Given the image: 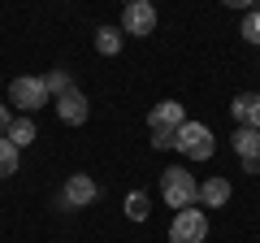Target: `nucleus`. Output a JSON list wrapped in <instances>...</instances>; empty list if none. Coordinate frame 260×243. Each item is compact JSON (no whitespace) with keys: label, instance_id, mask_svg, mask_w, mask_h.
Here are the masks:
<instances>
[{"label":"nucleus","instance_id":"obj_14","mask_svg":"<svg viewBox=\"0 0 260 243\" xmlns=\"http://www.w3.org/2000/svg\"><path fill=\"white\" fill-rule=\"evenodd\" d=\"M148 213H152L148 191H130V196H126V217H130V222H148Z\"/></svg>","mask_w":260,"mask_h":243},{"label":"nucleus","instance_id":"obj_11","mask_svg":"<svg viewBox=\"0 0 260 243\" xmlns=\"http://www.w3.org/2000/svg\"><path fill=\"white\" fill-rule=\"evenodd\" d=\"M230 196H234V187H230V178H221V174H213V178L200 183V204L204 208H225Z\"/></svg>","mask_w":260,"mask_h":243},{"label":"nucleus","instance_id":"obj_8","mask_svg":"<svg viewBox=\"0 0 260 243\" xmlns=\"http://www.w3.org/2000/svg\"><path fill=\"white\" fill-rule=\"evenodd\" d=\"M230 143H234V152H239L243 169H247V174H256V169H260V131H251V126H239Z\"/></svg>","mask_w":260,"mask_h":243},{"label":"nucleus","instance_id":"obj_9","mask_svg":"<svg viewBox=\"0 0 260 243\" xmlns=\"http://www.w3.org/2000/svg\"><path fill=\"white\" fill-rule=\"evenodd\" d=\"M186 122V109L178 100H160V104H152V113H148V126L152 131H169V135H178V126Z\"/></svg>","mask_w":260,"mask_h":243},{"label":"nucleus","instance_id":"obj_3","mask_svg":"<svg viewBox=\"0 0 260 243\" xmlns=\"http://www.w3.org/2000/svg\"><path fill=\"white\" fill-rule=\"evenodd\" d=\"M208 239V213L204 208H178L169 222V243H204Z\"/></svg>","mask_w":260,"mask_h":243},{"label":"nucleus","instance_id":"obj_15","mask_svg":"<svg viewBox=\"0 0 260 243\" xmlns=\"http://www.w3.org/2000/svg\"><path fill=\"white\" fill-rule=\"evenodd\" d=\"M18 165H22V152L13 148L9 139H0V178H13V174H18Z\"/></svg>","mask_w":260,"mask_h":243},{"label":"nucleus","instance_id":"obj_10","mask_svg":"<svg viewBox=\"0 0 260 243\" xmlns=\"http://www.w3.org/2000/svg\"><path fill=\"white\" fill-rule=\"evenodd\" d=\"M230 113L239 126H251V131H260V92H239L230 100Z\"/></svg>","mask_w":260,"mask_h":243},{"label":"nucleus","instance_id":"obj_16","mask_svg":"<svg viewBox=\"0 0 260 243\" xmlns=\"http://www.w3.org/2000/svg\"><path fill=\"white\" fill-rule=\"evenodd\" d=\"M239 35L247 39V44H256V48H260V5L243 13V31H239Z\"/></svg>","mask_w":260,"mask_h":243},{"label":"nucleus","instance_id":"obj_7","mask_svg":"<svg viewBox=\"0 0 260 243\" xmlns=\"http://www.w3.org/2000/svg\"><path fill=\"white\" fill-rule=\"evenodd\" d=\"M87 113H91V100H87L78 87H70V92H61L56 96V117L65 122V126H83L87 122Z\"/></svg>","mask_w":260,"mask_h":243},{"label":"nucleus","instance_id":"obj_1","mask_svg":"<svg viewBox=\"0 0 260 243\" xmlns=\"http://www.w3.org/2000/svg\"><path fill=\"white\" fill-rule=\"evenodd\" d=\"M160 200H165L174 213H178V208L200 204V183H195V174L182 169V165H169L165 174H160Z\"/></svg>","mask_w":260,"mask_h":243},{"label":"nucleus","instance_id":"obj_2","mask_svg":"<svg viewBox=\"0 0 260 243\" xmlns=\"http://www.w3.org/2000/svg\"><path fill=\"white\" fill-rule=\"evenodd\" d=\"M174 148L182 152L186 161H208L217 152V139H213V131H208L204 122H182V126H178Z\"/></svg>","mask_w":260,"mask_h":243},{"label":"nucleus","instance_id":"obj_18","mask_svg":"<svg viewBox=\"0 0 260 243\" xmlns=\"http://www.w3.org/2000/svg\"><path fill=\"white\" fill-rule=\"evenodd\" d=\"M174 139H178V135H169V131H152V148H160V152L174 148Z\"/></svg>","mask_w":260,"mask_h":243},{"label":"nucleus","instance_id":"obj_4","mask_svg":"<svg viewBox=\"0 0 260 243\" xmlns=\"http://www.w3.org/2000/svg\"><path fill=\"white\" fill-rule=\"evenodd\" d=\"M9 100H13V109H22L30 117L35 109H44L48 104V87H44V78H35V74H18L9 83Z\"/></svg>","mask_w":260,"mask_h":243},{"label":"nucleus","instance_id":"obj_5","mask_svg":"<svg viewBox=\"0 0 260 243\" xmlns=\"http://www.w3.org/2000/svg\"><path fill=\"white\" fill-rule=\"evenodd\" d=\"M95 196H100V187H95V178L91 174H70L65 178V187H61V200H56V208H87L95 204Z\"/></svg>","mask_w":260,"mask_h":243},{"label":"nucleus","instance_id":"obj_21","mask_svg":"<svg viewBox=\"0 0 260 243\" xmlns=\"http://www.w3.org/2000/svg\"><path fill=\"white\" fill-rule=\"evenodd\" d=\"M121 5H130V0H121Z\"/></svg>","mask_w":260,"mask_h":243},{"label":"nucleus","instance_id":"obj_20","mask_svg":"<svg viewBox=\"0 0 260 243\" xmlns=\"http://www.w3.org/2000/svg\"><path fill=\"white\" fill-rule=\"evenodd\" d=\"M9 122H13V117H9V104H0V139L9 135Z\"/></svg>","mask_w":260,"mask_h":243},{"label":"nucleus","instance_id":"obj_19","mask_svg":"<svg viewBox=\"0 0 260 243\" xmlns=\"http://www.w3.org/2000/svg\"><path fill=\"white\" fill-rule=\"evenodd\" d=\"M221 5H225V9H243V13H247V9H256L260 0H221Z\"/></svg>","mask_w":260,"mask_h":243},{"label":"nucleus","instance_id":"obj_12","mask_svg":"<svg viewBox=\"0 0 260 243\" xmlns=\"http://www.w3.org/2000/svg\"><path fill=\"white\" fill-rule=\"evenodd\" d=\"M5 139H9L13 148L22 152V148H30V143L39 139V131H35V122H30V117H13V122H9V135H5Z\"/></svg>","mask_w":260,"mask_h":243},{"label":"nucleus","instance_id":"obj_17","mask_svg":"<svg viewBox=\"0 0 260 243\" xmlns=\"http://www.w3.org/2000/svg\"><path fill=\"white\" fill-rule=\"evenodd\" d=\"M44 87H48V96H61V92H70V70H52V74H44Z\"/></svg>","mask_w":260,"mask_h":243},{"label":"nucleus","instance_id":"obj_13","mask_svg":"<svg viewBox=\"0 0 260 243\" xmlns=\"http://www.w3.org/2000/svg\"><path fill=\"white\" fill-rule=\"evenodd\" d=\"M121 44H126L121 26H100V31H95V52H100V56H117Z\"/></svg>","mask_w":260,"mask_h":243},{"label":"nucleus","instance_id":"obj_6","mask_svg":"<svg viewBox=\"0 0 260 243\" xmlns=\"http://www.w3.org/2000/svg\"><path fill=\"white\" fill-rule=\"evenodd\" d=\"M152 31H156V5H148V0H130V5H121V35L148 39Z\"/></svg>","mask_w":260,"mask_h":243},{"label":"nucleus","instance_id":"obj_22","mask_svg":"<svg viewBox=\"0 0 260 243\" xmlns=\"http://www.w3.org/2000/svg\"><path fill=\"white\" fill-rule=\"evenodd\" d=\"M148 5H156V0H148Z\"/></svg>","mask_w":260,"mask_h":243}]
</instances>
